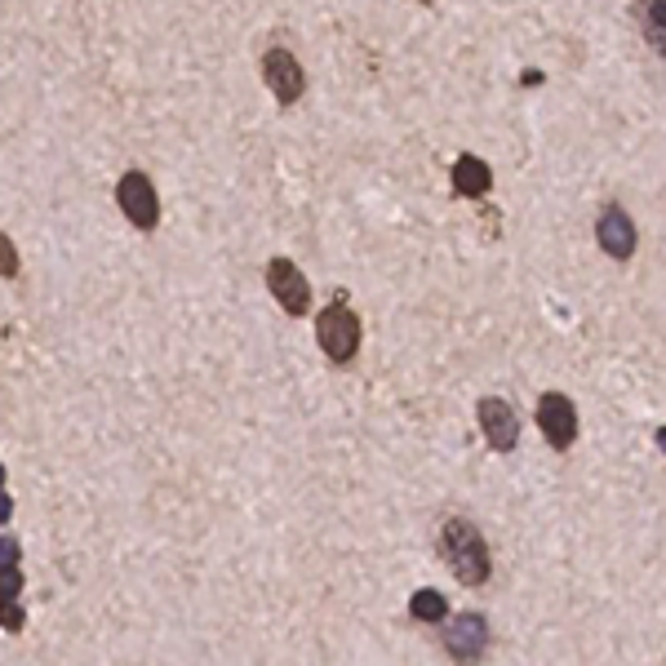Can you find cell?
<instances>
[{"mask_svg":"<svg viewBox=\"0 0 666 666\" xmlns=\"http://www.w3.org/2000/svg\"><path fill=\"white\" fill-rule=\"evenodd\" d=\"M657 449H662V453H666V427H662V431H657Z\"/></svg>","mask_w":666,"mask_h":666,"instance_id":"e0dca14e","label":"cell"},{"mask_svg":"<svg viewBox=\"0 0 666 666\" xmlns=\"http://www.w3.org/2000/svg\"><path fill=\"white\" fill-rule=\"evenodd\" d=\"M444 609H449V599L440 595V591H418L414 599H409V614L418 618V622H444Z\"/></svg>","mask_w":666,"mask_h":666,"instance_id":"7c38bea8","label":"cell"},{"mask_svg":"<svg viewBox=\"0 0 666 666\" xmlns=\"http://www.w3.org/2000/svg\"><path fill=\"white\" fill-rule=\"evenodd\" d=\"M476 414H480V431H485L489 449H498V453L515 449V436H520V418H515V409L507 405V400H498V395H485Z\"/></svg>","mask_w":666,"mask_h":666,"instance_id":"52a82bcc","label":"cell"},{"mask_svg":"<svg viewBox=\"0 0 666 666\" xmlns=\"http://www.w3.org/2000/svg\"><path fill=\"white\" fill-rule=\"evenodd\" d=\"M595 240L605 245L609 258H631V253H635V223L627 218L622 205H609L605 214H599V223H595Z\"/></svg>","mask_w":666,"mask_h":666,"instance_id":"9c48e42d","label":"cell"},{"mask_svg":"<svg viewBox=\"0 0 666 666\" xmlns=\"http://www.w3.org/2000/svg\"><path fill=\"white\" fill-rule=\"evenodd\" d=\"M10 515H14V498H10L5 489H0V524H5Z\"/></svg>","mask_w":666,"mask_h":666,"instance_id":"2e32d148","label":"cell"},{"mask_svg":"<svg viewBox=\"0 0 666 666\" xmlns=\"http://www.w3.org/2000/svg\"><path fill=\"white\" fill-rule=\"evenodd\" d=\"M444 644L457 662H476L489 644V622L480 614H457L449 627H444Z\"/></svg>","mask_w":666,"mask_h":666,"instance_id":"ba28073f","label":"cell"},{"mask_svg":"<svg viewBox=\"0 0 666 666\" xmlns=\"http://www.w3.org/2000/svg\"><path fill=\"white\" fill-rule=\"evenodd\" d=\"M262 76H266V90H272L276 103H285V107L298 103L302 90H307V72L289 49H266L262 53Z\"/></svg>","mask_w":666,"mask_h":666,"instance_id":"5b68a950","label":"cell"},{"mask_svg":"<svg viewBox=\"0 0 666 666\" xmlns=\"http://www.w3.org/2000/svg\"><path fill=\"white\" fill-rule=\"evenodd\" d=\"M23 560V543L19 538H0V569H19Z\"/></svg>","mask_w":666,"mask_h":666,"instance_id":"9a60e30c","label":"cell"},{"mask_svg":"<svg viewBox=\"0 0 666 666\" xmlns=\"http://www.w3.org/2000/svg\"><path fill=\"white\" fill-rule=\"evenodd\" d=\"M538 427H543L551 449H569L578 440V409H573V400L560 395V391H547L538 400Z\"/></svg>","mask_w":666,"mask_h":666,"instance_id":"8992f818","label":"cell"},{"mask_svg":"<svg viewBox=\"0 0 666 666\" xmlns=\"http://www.w3.org/2000/svg\"><path fill=\"white\" fill-rule=\"evenodd\" d=\"M0 276H5V281L19 276V249H14V240L5 231H0Z\"/></svg>","mask_w":666,"mask_h":666,"instance_id":"5bb4252c","label":"cell"},{"mask_svg":"<svg viewBox=\"0 0 666 666\" xmlns=\"http://www.w3.org/2000/svg\"><path fill=\"white\" fill-rule=\"evenodd\" d=\"M116 205H120V214H124L133 227H139V231H152V227L160 223V195H156L152 178L139 174V169H129V174L116 182Z\"/></svg>","mask_w":666,"mask_h":666,"instance_id":"3957f363","label":"cell"},{"mask_svg":"<svg viewBox=\"0 0 666 666\" xmlns=\"http://www.w3.org/2000/svg\"><path fill=\"white\" fill-rule=\"evenodd\" d=\"M644 36L657 53H666V0H653V5L644 10Z\"/></svg>","mask_w":666,"mask_h":666,"instance_id":"4fadbf2b","label":"cell"},{"mask_svg":"<svg viewBox=\"0 0 666 666\" xmlns=\"http://www.w3.org/2000/svg\"><path fill=\"white\" fill-rule=\"evenodd\" d=\"M316 338H320V347H324V356L333 365L356 360V352H360V320H356V311L343 298L333 302V307H324L316 316Z\"/></svg>","mask_w":666,"mask_h":666,"instance_id":"7a4b0ae2","label":"cell"},{"mask_svg":"<svg viewBox=\"0 0 666 666\" xmlns=\"http://www.w3.org/2000/svg\"><path fill=\"white\" fill-rule=\"evenodd\" d=\"M266 289H272V298L289 316H307L311 311V285H307V276L298 272L289 258H272V262H266Z\"/></svg>","mask_w":666,"mask_h":666,"instance_id":"277c9868","label":"cell"},{"mask_svg":"<svg viewBox=\"0 0 666 666\" xmlns=\"http://www.w3.org/2000/svg\"><path fill=\"white\" fill-rule=\"evenodd\" d=\"M0 485H5V466H0Z\"/></svg>","mask_w":666,"mask_h":666,"instance_id":"ac0fdd59","label":"cell"},{"mask_svg":"<svg viewBox=\"0 0 666 666\" xmlns=\"http://www.w3.org/2000/svg\"><path fill=\"white\" fill-rule=\"evenodd\" d=\"M440 547H444V560L453 564V573L466 582V586H480L489 578V547L480 538V528L472 520H444L440 528Z\"/></svg>","mask_w":666,"mask_h":666,"instance_id":"6da1fadb","label":"cell"},{"mask_svg":"<svg viewBox=\"0 0 666 666\" xmlns=\"http://www.w3.org/2000/svg\"><path fill=\"white\" fill-rule=\"evenodd\" d=\"M489 182H493V174L480 156H457L453 160V191L457 195H485Z\"/></svg>","mask_w":666,"mask_h":666,"instance_id":"8fae6325","label":"cell"},{"mask_svg":"<svg viewBox=\"0 0 666 666\" xmlns=\"http://www.w3.org/2000/svg\"><path fill=\"white\" fill-rule=\"evenodd\" d=\"M19 595H23V569H0V627L5 631H23L27 622Z\"/></svg>","mask_w":666,"mask_h":666,"instance_id":"30bf717a","label":"cell"}]
</instances>
